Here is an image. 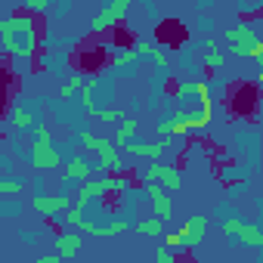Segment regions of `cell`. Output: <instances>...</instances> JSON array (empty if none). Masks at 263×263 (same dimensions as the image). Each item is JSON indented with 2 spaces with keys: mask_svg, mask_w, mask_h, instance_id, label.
Masks as SVG:
<instances>
[{
  "mask_svg": "<svg viewBox=\"0 0 263 263\" xmlns=\"http://www.w3.org/2000/svg\"><path fill=\"white\" fill-rule=\"evenodd\" d=\"M0 37H4V50L10 56H19V59L34 56L37 37H34V19L31 16H13V31H4Z\"/></svg>",
  "mask_w": 263,
  "mask_h": 263,
  "instance_id": "6da1fadb",
  "label": "cell"
},
{
  "mask_svg": "<svg viewBox=\"0 0 263 263\" xmlns=\"http://www.w3.org/2000/svg\"><path fill=\"white\" fill-rule=\"evenodd\" d=\"M130 183L127 180H121V177H102V180H84V186L78 189V198H74V204H84V208H90V201H96V198H102V195H108V192H121V189H127Z\"/></svg>",
  "mask_w": 263,
  "mask_h": 263,
  "instance_id": "7a4b0ae2",
  "label": "cell"
},
{
  "mask_svg": "<svg viewBox=\"0 0 263 263\" xmlns=\"http://www.w3.org/2000/svg\"><path fill=\"white\" fill-rule=\"evenodd\" d=\"M137 0H111V4L99 13V16H93L90 19V31L93 34H99V31H108V28H115V25H121L124 19H127V10L134 7Z\"/></svg>",
  "mask_w": 263,
  "mask_h": 263,
  "instance_id": "3957f363",
  "label": "cell"
},
{
  "mask_svg": "<svg viewBox=\"0 0 263 263\" xmlns=\"http://www.w3.org/2000/svg\"><path fill=\"white\" fill-rule=\"evenodd\" d=\"M226 41H229V53H232V56L248 59V53H251V47L260 41V34H257V28H254V25L238 22L235 28H229V31H226Z\"/></svg>",
  "mask_w": 263,
  "mask_h": 263,
  "instance_id": "277c9868",
  "label": "cell"
},
{
  "mask_svg": "<svg viewBox=\"0 0 263 263\" xmlns=\"http://www.w3.org/2000/svg\"><path fill=\"white\" fill-rule=\"evenodd\" d=\"M143 183H161L164 189H180L183 186V174H180V167L161 164L158 158H152L146 164V171H143Z\"/></svg>",
  "mask_w": 263,
  "mask_h": 263,
  "instance_id": "5b68a950",
  "label": "cell"
},
{
  "mask_svg": "<svg viewBox=\"0 0 263 263\" xmlns=\"http://www.w3.org/2000/svg\"><path fill=\"white\" fill-rule=\"evenodd\" d=\"M177 232L183 235V251H195L204 241V235H208V217L204 214H192V217L183 220V226Z\"/></svg>",
  "mask_w": 263,
  "mask_h": 263,
  "instance_id": "8992f818",
  "label": "cell"
},
{
  "mask_svg": "<svg viewBox=\"0 0 263 263\" xmlns=\"http://www.w3.org/2000/svg\"><path fill=\"white\" fill-rule=\"evenodd\" d=\"M28 158H31V167L34 171H56L59 164H62V152L53 146V143H31V152H28Z\"/></svg>",
  "mask_w": 263,
  "mask_h": 263,
  "instance_id": "52a82bcc",
  "label": "cell"
},
{
  "mask_svg": "<svg viewBox=\"0 0 263 263\" xmlns=\"http://www.w3.org/2000/svg\"><path fill=\"white\" fill-rule=\"evenodd\" d=\"M143 192L149 195V201H152V214L158 217V220H171L174 217V201H171V195H167V189L161 186V183H143Z\"/></svg>",
  "mask_w": 263,
  "mask_h": 263,
  "instance_id": "ba28073f",
  "label": "cell"
},
{
  "mask_svg": "<svg viewBox=\"0 0 263 263\" xmlns=\"http://www.w3.org/2000/svg\"><path fill=\"white\" fill-rule=\"evenodd\" d=\"M118 149H124L127 155H137V158H161L164 155V149H171V137H161V140H155V143H137V137L134 140H127V143H121Z\"/></svg>",
  "mask_w": 263,
  "mask_h": 263,
  "instance_id": "9c48e42d",
  "label": "cell"
},
{
  "mask_svg": "<svg viewBox=\"0 0 263 263\" xmlns=\"http://www.w3.org/2000/svg\"><path fill=\"white\" fill-rule=\"evenodd\" d=\"M68 204H71V198L68 195H34L31 198V208L37 211V214H44V217H59V214H65L68 211Z\"/></svg>",
  "mask_w": 263,
  "mask_h": 263,
  "instance_id": "30bf717a",
  "label": "cell"
},
{
  "mask_svg": "<svg viewBox=\"0 0 263 263\" xmlns=\"http://www.w3.org/2000/svg\"><path fill=\"white\" fill-rule=\"evenodd\" d=\"M81 248H84V235L81 232H62L59 238H56V254L62 257V260H68V257H78L81 254Z\"/></svg>",
  "mask_w": 263,
  "mask_h": 263,
  "instance_id": "8fae6325",
  "label": "cell"
},
{
  "mask_svg": "<svg viewBox=\"0 0 263 263\" xmlns=\"http://www.w3.org/2000/svg\"><path fill=\"white\" fill-rule=\"evenodd\" d=\"M189 134V124L183 118V111L177 108L171 118H161L158 121V137H186Z\"/></svg>",
  "mask_w": 263,
  "mask_h": 263,
  "instance_id": "7c38bea8",
  "label": "cell"
},
{
  "mask_svg": "<svg viewBox=\"0 0 263 263\" xmlns=\"http://www.w3.org/2000/svg\"><path fill=\"white\" fill-rule=\"evenodd\" d=\"M99 155V161H96V167H102L105 174H124V158H121V152H118V146H108V149H102V152H96Z\"/></svg>",
  "mask_w": 263,
  "mask_h": 263,
  "instance_id": "4fadbf2b",
  "label": "cell"
},
{
  "mask_svg": "<svg viewBox=\"0 0 263 263\" xmlns=\"http://www.w3.org/2000/svg\"><path fill=\"white\" fill-rule=\"evenodd\" d=\"M232 238H235L238 245H248V248H263V229H260L257 223H241Z\"/></svg>",
  "mask_w": 263,
  "mask_h": 263,
  "instance_id": "5bb4252c",
  "label": "cell"
},
{
  "mask_svg": "<svg viewBox=\"0 0 263 263\" xmlns=\"http://www.w3.org/2000/svg\"><path fill=\"white\" fill-rule=\"evenodd\" d=\"M140 134V121L137 118H124L121 115V121H118V134H115V146H121V143H127V140H134Z\"/></svg>",
  "mask_w": 263,
  "mask_h": 263,
  "instance_id": "9a60e30c",
  "label": "cell"
},
{
  "mask_svg": "<svg viewBox=\"0 0 263 263\" xmlns=\"http://www.w3.org/2000/svg\"><path fill=\"white\" fill-rule=\"evenodd\" d=\"M87 177H90V164H87L84 158H71V161L65 164L62 186H65V183H71V180H87Z\"/></svg>",
  "mask_w": 263,
  "mask_h": 263,
  "instance_id": "2e32d148",
  "label": "cell"
},
{
  "mask_svg": "<svg viewBox=\"0 0 263 263\" xmlns=\"http://www.w3.org/2000/svg\"><path fill=\"white\" fill-rule=\"evenodd\" d=\"M130 229H137L140 235H155V238H158V235L164 232V220H158V217L152 214V217H146V220H137V223H130Z\"/></svg>",
  "mask_w": 263,
  "mask_h": 263,
  "instance_id": "e0dca14e",
  "label": "cell"
},
{
  "mask_svg": "<svg viewBox=\"0 0 263 263\" xmlns=\"http://www.w3.org/2000/svg\"><path fill=\"white\" fill-rule=\"evenodd\" d=\"M10 121H13V127H16V130H28V127H34V115H31L25 105H13Z\"/></svg>",
  "mask_w": 263,
  "mask_h": 263,
  "instance_id": "ac0fdd59",
  "label": "cell"
},
{
  "mask_svg": "<svg viewBox=\"0 0 263 263\" xmlns=\"http://www.w3.org/2000/svg\"><path fill=\"white\" fill-rule=\"evenodd\" d=\"M84 87V74H71L65 84H62V90H59V96L62 99H71V96H78V90Z\"/></svg>",
  "mask_w": 263,
  "mask_h": 263,
  "instance_id": "d6986e66",
  "label": "cell"
},
{
  "mask_svg": "<svg viewBox=\"0 0 263 263\" xmlns=\"http://www.w3.org/2000/svg\"><path fill=\"white\" fill-rule=\"evenodd\" d=\"M25 189V180L22 177H7V180H0V195H19Z\"/></svg>",
  "mask_w": 263,
  "mask_h": 263,
  "instance_id": "ffe728a7",
  "label": "cell"
},
{
  "mask_svg": "<svg viewBox=\"0 0 263 263\" xmlns=\"http://www.w3.org/2000/svg\"><path fill=\"white\" fill-rule=\"evenodd\" d=\"M204 65H208V68H223V65H226V56H223V50H220L217 44H214V47H208Z\"/></svg>",
  "mask_w": 263,
  "mask_h": 263,
  "instance_id": "44dd1931",
  "label": "cell"
},
{
  "mask_svg": "<svg viewBox=\"0 0 263 263\" xmlns=\"http://www.w3.org/2000/svg\"><path fill=\"white\" fill-rule=\"evenodd\" d=\"M87 217V208L84 204H68V211H65V223L71 226V229H78V223Z\"/></svg>",
  "mask_w": 263,
  "mask_h": 263,
  "instance_id": "7402d4cb",
  "label": "cell"
},
{
  "mask_svg": "<svg viewBox=\"0 0 263 263\" xmlns=\"http://www.w3.org/2000/svg\"><path fill=\"white\" fill-rule=\"evenodd\" d=\"M93 115H96V118H99V121H102V124H118V121H121V115H124V111H121V108H96V111H93Z\"/></svg>",
  "mask_w": 263,
  "mask_h": 263,
  "instance_id": "603a6c76",
  "label": "cell"
},
{
  "mask_svg": "<svg viewBox=\"0 0 263 263\" xmlns=\"http://www.w3.org/2000/svg\"><path fill=\"white\" fill-rule=\"evenodd\" d=\"M241 223H245V220H241V217H226V220H223V223H220V232H223V235H226V238H232V235H235V232H238V226H241Z\"/></svg>",
  "mask_w": 263,
  "mask_h": 263,
  "instance_id": "cb8c5ba5",
  "label": "cell"
},
{
  "mask_svg": "<svg viewBox=\"0 0 263 263\" xmlns=\"http://www.w3.org/2000/svg\"><path fill=\"white\" fill-rule=\"evenodd\" d=\"M78 93H81V102H84V108L93 115V111H96V102H93V87H90V84H84Z\"/></svg>",
  "mask_w": 263,
  "mask_h": 263,
  "instance_id": "d4e9b609",
  "label": "cell"
},
{
  "mask_svg": "<svg viewBox=\"0 0 263 263\" xmlns=\"http://www.w3.org/2000/svg\"><path fill=\"white\" fill-rule=\"evenodd\" d=\"M161 235H164V245L171 251H183V235L180 232H161Z\"/></svg>",
  "mask_w": 263,
  "mask_h": 263,
  "instance_id": "484cf974",
  "label": "cell"
},
{
  "mask_svg": "<svg viewBox=\"0 0 263 263\" xmlns=\"http://www.w3.org/2000/svg\"><path fill=\"white\" fill-rule=\"evenodd\" d=\"M34 140H37V143H53V134H50L47 124H37V127H34Z\"/></svg>",
  "mask_w": 263,
  "mask_h": 263,
  "instance_id": "4316f807",
  "label": "cell"
},
{
  "mask_svg": "<svg viewBox=\"0 0 263 263\" xmlns=\"http://www.w3.org/2000/svg\"><path fill=\"white\" fill-rule=\"evenodd\" d=\"M174 254H177V251H171L167 245H161V248L155 251V260H158V263H174Z\"/></svg>",
  "mask_w": 263,
  "mask_h": 263,
  "instance_id": "83f0119b",
  "label": "cell"
},
{
  "mask_svg": "<svg viewBox=\"0 0 263 263\" xmlns=\"http://www.w3.org/2000/svg\"><path fill=\"white\" fill-rule=\"evenodd\" d=\"M50 7V0H25V10H31V13H44Z\"/></svg>",
  "mask_w": 263,
  "mask_h": 263,
  "instance_id": "f1b7e54d",
  "label": "cell"
},
{
  "mask_svg": "<svg viewBox=\"0 0 263 263\" xmlns=\"http://www.w3.org/2000/svg\"><path fill=\"white\" fill-rule=\"evenodd\" d=\"M130 53L140 59V56H152V53H155V47H152V44H134V50H130Z\"/></svg>",
  "mask_w": 263,
  "mask_h": 263,
  "instance_id": "f546056e",
  "label": "cell"
},
{
  "mask_svg": "<svg viewBox=\"0 0 263 263\" xmlns=\"http://www.w3.org/2000/svg\"><path fill=\"white\" fill-rule=\"evenodd\" d=\"M248 59H263V41H257V44L251 47V53H248Z\"/></svg>",
  "mask_w": 263,
  "mask_h": 263,
  "instance_id": "4dcf8cb0",
  "label": "cell"
},
{
  "mask_svg": "<svg viewBox=\"0 0 263 263\" xmlns=\"http://www.w3.org/2000/svg\"><path fill=\"white\" fill-rule=\"evenodd\" d=\"M152 59H155V65H161V68L167 65V56H164V50H158V47H155V53H152Z\"/></svg>",
  "mask_w": 263,
  "mask_h": 263,
  "instance_id": "1f68e13d",
  "label": "cell"
},
{
  "mask_svg": "<svg viewBox=\"0 0 263 263\" xmlns=\"http://www.w3.org/2000/svg\"><path fill=\"white\" fill-rule=\"evenodd\" d=\"M37 263H62V257L53 251V254H41V260H37Z\"/></svg>",
  "mask_w": 263,
  "mask_h": 263,
  "instance_id": "d6a6232c",
  "label": "cell"
},
{
  "mask_svg": "<svg viewBox=\"0 0 263 263\" xmlns=\"http://www.w3.org/2000/svg\"><path fill=\"white\" fill-rule=\"evenodd\" d=\"M4 164H7V158H4V152H0V167H4Z\"/></svg>",
  "mask_w": 263,
  "mask_h": 263,
  "instance_id": "836d02e7",
  "label": "cell"
}]
</instances>
